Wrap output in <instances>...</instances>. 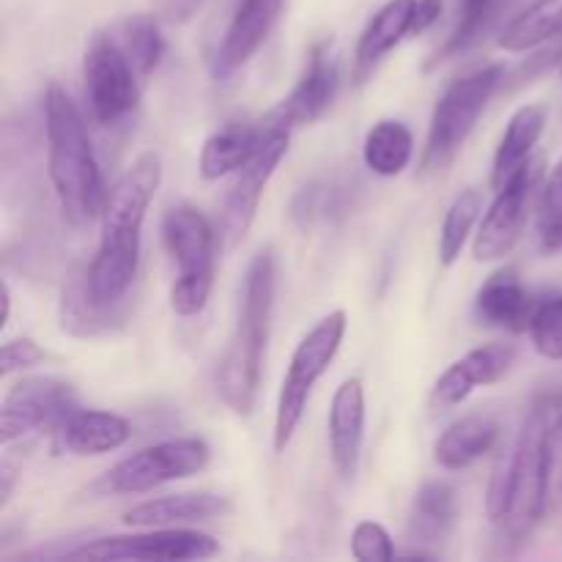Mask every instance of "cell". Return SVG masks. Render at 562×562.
<instances>
[{
	"label": "cell",
	"instance_id": "obj_1",
	"mask_svg": "<svg viewBox=\"0 0 562 562\" xmlns=\"http://www.w3.org/2000/svg\"><path fill=\"white\" fill-rule=\"evenodd\" d=\"M162 184V159L140 154L108 190L102 209V239L86 267L88 289L104 307H126L140 267V236L148 206Z\"/></svg>",
	"mask_w": 562,
	"mask_h": 562
},
{
	"label": "cell",
	"instance_id": "obj_2",
	"mask_svg": "<svg viewBox=\"0 0 562 562\" xmlns=\"http://www.w3.org/2000/svg\"><path fill=\"white\" fill-rule=\"evenodd\" d=\"M549 420V395L538 398L527 412L516 442L499 456L488 483L486 514L497 527V541L505 549L521 547L547 516V467H543V434Z\"/></svg>",
	"mask_w": 562,
	"mask_h": 562
},
{
	"label": "cell",
	"instance_id": "obj_3",
	"mask_svg": "<svg viewBox=\"0 0 562 562\" xmlns=\"http://www.w3.org/2000/svg\"><path fill=\"white\" fill-rule=\"evenodd\" d=\"M44 135H47V173L60 212L71 225H88L102 217L108 187L99 170L91 135L75 99L53 82L44 93Z\"/></svg>",
	"mask_w": 562,
	"mask_h": 562
},
{
	"label": "cell",
	"instance_id": "obj_4",
	"mask_svg": "<svg viewBox=\"0 0 562 562\" xmlns=\"http://www.w3.org/2000/svg\"><path fill=\"white\" fill-rule=\"evenodd\" d=\"M274 289H278V263H274V252L267 247L252 256L245 272L236 327L231 333L217 373L220 398L234 415L247 417L256 406L269 333H272Z\"/></svg>",
	"mask_w": 562,
	"mask_h": 562
},
{
	"label": "cell",
	"instance_id": "obj_5",
	"mask_svg": "<svg viewBox=\"0 0 562 562\" xmlns=\"http://www.w3.org/2000/svg\"><path fill=\"white\" fill-rule=\"evenodd\" d=\"M162 239L179 263V278L170 289V307L176 316H198L214 289L220 234L201 209L179 203L162 217Z\"/></svg>",
	"mask_w": 562,
	"mask_h": 562
},
{
	"label": "cell",
	"instance_id": "obj_6",
	"mask_svg": "<svg viewBox=\"0 0 562 562\" xmlns=\"http://www.w3.org/2000/svg\"><path fill=\"white\" fill-rule=\"evenodd\" d=\"M503 80L505 66L486 64L445 88V93L439 97L437 108L431 113L426 148H423L420 168L426 173L442 170L445 165L453 162V157L461 151L467 137L472 135L477 119L483 115L486 104L492 102L497 88L503 86Z\"/></svg>",
	"mask_w": 562,
	"mask_h": 562
},
{
	"label": "cell",
	"instance_id": "obj_7",
	"mask_svg": "<svg viewBox=\"0 0 562 562\" xmlns=\"http://www.w3.org/2000/svg\"><path fill=\"white\" fill-rule=\"evenodd\" d=\"M346 324H349L346 322V313L333 311L300 340V346L291 355L289 371H285L283 384H280L278 412H274V453H283L291 445V439H294L313 387H316L318 379L329 371L333 360L338 357L346 335Z\"/></svg>",
	"mask_w": 562,
	"mask_h": 562
},
{
	"label": "cell",
	"instance_id": "obj_8",
	"mask_svg": "<svg viewBox=\"0 0 562 562\" xmlns=\"http://www.w3.org/2000/svg\"><path fill=\"white\" fill-rule=\"evenodd\" d=\"M212 461V448L201 437H176L165 442L148 445L130 459L119 461L113 470L104 472L93 492L99 494H143L165 486V483L184 481L203 472Z\"/></svg>",
	"mask_w": 562,
	"mask_h": 562
},
{
	"label": "cell",
	"instance_id": "obj_9",
	"mask_svg": "<svg viewBox=\"0 0 562 562\" xmlns=\"http://www.w3.org/2000/svg\"><path fill=\"white\" fill-rule=\"evenodd\" d=\"M82 80H86V99L93 121L102 126L124 121L140 102L143 80L121 44L115 42L113 31L97 33L88 42Z\"/></svg>",
	"mask_w": 562,
	"mask_h": 562
},
{
	"label": "cell",
	"instance_id": "obj_10",
	"mask_svg": "<svg viewBox=\"0 0 562 562\" xmlns=\"http://www.w3.org/2000/svg\"><path fill=\"white\" fill-rule=\"evenodd\" d=\"M263 137L258 143L256 154L236 170V179L231 184L228 195H225L223 209H220V245L225 250H234L241 245V239L250 231L252 220H256L258 203H261L263 190H267L269 179L274 176L278 165L283 162L285 151H289L291 132L280 130V126L263 124Z\"/></svg>",
	"mask_w": 562,
	"mask_h": 562
},
{
	"label": "cell",
	"instance_id": "obj_11",
	"mask_svg": "<svg viewBox=\"0 0 562 562\" xmlns=\"http://www.w3.org/2000/svg\"><path fill=\"white\" fill-rule=\"evenodd\" d=\"M71 409L77 393L60 376H25L9 390L0 406V442L9 448L16 439L42 428H58Z\"/></svg>",
	"mask_w": 562,
	"mask_h": 562
},
{
	"label": "cell",
	"instance_id": "obj_12",
	"mask_svg": "<svg viewBox=\"0 0 562 562\" xmlns=\"http://www.w3.org/2000/svg\"><path fill=\"white\" fill-rule=\"evenodd\" d=\"M220 554L217 538L187 527H148L137 536H110L66 552L71 560H209Z\"/></svg>",
	"mask_w": 562,
	"mask_h": 562
},
{
	"label": "cell",
	"instance_id": "obj_13",
	"mask_svg": "<svg viewBox=\"0 0 562 562\" xmlns=\"http://www.w3.org/2000/svg\"><path fill=\"white\" fill-rule=\"evenodd\" d=\"M543 165L541 159H530L488 206L481 228H477L475 241H472V256L475 261H499L508 256L521 239L530 220L532 198H536L538 181H541Z\"/></svg>",
	"mask_w": 562,
	"mask_h": 562
},
{
	"label": "cell",
	"instance_id": "obj_14",
	"mask_svg": "<svg viewBox=\"0 0 562 562\" xmlns=\"http://www.w3.org/2000/svg\"><path fill=\"white\" fill-rule=\"evenodd\" d=\"M340 86V69L338 58H335V49L329 38L313 44L307 49L305 69H302L300 82L294 86V91L283 99L274 110H269L263 124L280 126V130L294 132L296 126L313 124L316 119H322L324 113L333 104L335 93Z\"/></svg>",
	"mask_w": 562,
	"mask_h": 562
},
{
	"label": "cell",
	"instance_id": "obj_15",
	"mask_svg": "<svg viewBox=\"0 0 562 562\" xmlns=\"http://www.w3.org/2000/svg\"><path fill=\"white\" fill-rule=\"evenodd\" d=\"M283 3L285 0H236L228 27L217 44V53L212 55L214 80H228L261 49L272 27L278 25Z\"/></svg>",
	"mask_w": 562,
	"mask_h": 562
},
{
	"label": "cell",
	"instance_id": "obj_16",
	"mask_svg": "<svg viewBox=\"0 0 562 562\" xmlns=\"http://www.w3.org/2000/svg\"><path fill=\"white\" fill-rule=\"evenodd\" d=\"M516 346L510 344H488L481 349H472L461 360H456L442 376L437 379L431 390V404L437 409H453L464 404L475 387L499 382L505 373L514 368Z\"/></svg>",
	"mask_w": 562,
	"mask_h": 562
},
{
	"label": "cell",
	"instance_id": "obj_17",
	"mask_svg": "<svg viewBox=\"0 0 562 562\" xmlns=\"http://www.w3.org/2000/svg\"><path fill=\"white\" fill-rule=\"evenodd\" d=\"M327 431L335 472L344 481H351L357 475V467H360L362 439H366V390H362V379L351 376L335 390Z\"/></svg>",
	"mask_w": 562,
	"mask_h": 562
},
{
	"label": "cell",
	"instance_id": "obj_18",
	"mask_svg": "<svg viewBox=\"0 0 562 562\" xmlns=\"http://www.w3.org/2000/svg\"><path fill=\"white\" fill-rule=\"evenodd\" d=\"M538 300L521 283L514 267L497 269L477 289L475 318L483 327L505 329V333H530Z\"/></svg>",
	"mask_w": 562,
	"mask_h": 562
},
{
	"label": "cell",
	"instance_id": "obj_19",
	"mask_svg": "<svg viewBox=\"0 0 562 562\" xmlns=\"http://www.w3.org/2000/svg\"><path fill=\"white\" fill-rule=\"evenodd\" d=\"M55 442L60 450L75 456H104L124 448L132 437L126 417L102 409H71L66 420L55 428Z\"/></svg>",
	"mask_w": 562,
	"mask_h": 562
},
{
	"label": "cell",
	"instance_id": "obj_20",
	"mask_svg": "<svg viewBox=\"0 0 562 562\" xmlns=\"http://www.w3.org/2000/svg\"><path fill=\"white\" fill-rule=\"evenodd\" d=\"M228 510V499L212 492L168 494V497L148 499V503H140L126 510L124 525L137 527V530H148V527H187L220 519Z\"/></svg>",
	"mask_w": 562,
	"mask_h": 562
},
{
	"label": "cell",
	"instance_id": "obj_21",
	"mask_svg": "<svg viewBox=\"0 0 562 562\" xmlns=\"http://www.w3.org/2000/svg\"><path fill=\"white\" fill-rule=\"evenodd\" d=\"M549 108L547 104H525L510 115L508 126H505L499 146L494 151V168H492V190H503L521 168L532 159V148L541 140L543 130H547Z\"/></svg>",
	"mask_w": 562,
	"mask_h": 562
},
{
	"label": "cell",
	"instance_id": "obj_22",
	"mask_svg": "<svg viewBox=\"0 0 562 562\" xmlns=\"http://www.w3.org/2000/svg\"><path fill=\"white\" fill-rule=\"evenodd\" d=\"M415 11L417 0H390V3H384L382 9L373 14V20L368 22L366 31H362L360 42H357L355 64L360 80L368 71H373V66H376L390 49H395L406 36H412Z\"/></svg>",
	"mask_w": 562,
	"mask_h": 562
},
{
	"label": "cell",
	"instance_id": "obj_23",
	"mask_svg": "<svg viewBox=\"0 0 562 562\" xmlns=\"http://www.w3.org/2000/svg\"><path fill=\"white\" fill-rule=\"evenodd\" d=\"M499 442V423L488 415H467L445 428L434 445V456L445 470H467Z\"/></svg>",
	"mask_w": 562,
	"mask_h": 562
},
{
	"label": "cell",
	"instance_id": "obj_24",
	"mask_svg": "<svg viewBox=\"0 0 562 562\" xmlns=\"http://www.w3.org/2000/svg\"><path fill=\"white\" fill-rule=\"evenodd\" d=\"M459 519V497L448 481L423 483L409 514V541L417 547H437L453 532Z\"/></svg>",
	"mask_w": 562,
	"mask_h": 562
},
{
	"label": "cell",
	"instance_id": "obj_25",
	"mask_svg": "<svg viewBox=\"0 0 562 562\" xmlns=\"http://www.w3.org/2000/svg\"><path fill=\"white\" fill-rule=\"evenodd\" d=\"M261 137V124H241V121H231L223 130L214 132V135L203 143L201 165H198L203 179L217 181L223 179V176L236 173V170L256 154Z\"/></svg>",
	"mask_w": 562,
	"mask_h": 562
},
{
	"label": "cell",
	"instance_id": "obj_26",
	"mask_svg": "<svg viewBox=\"0 0 562 562\" xmlns=\"http://www.w3.org/2000/svg\"><path fill=\"white\" fill-rule=\"evenodd\" d=\"M124 318V307H104L88 289L86 269L71 274L60 300V327L77 338H93Z\"/></svg>",
	"mask_w": 562,
	"mask_h": 562
},
{
	"label": "cell",
	"instance_id": "obj_27",
	"mask_svg": "<svg viewBox=\"0 0 562 562\" xmlns=\"http://www.w3.org/2000/svg\"><path fill=\"white\" fill-rule=\"evenodd\" d=\"M412 154H415V137L404 121L384 119L368 130L362 159H366L368 170H373L376 176H384V179L401 176L409 168Z\"/></svg>",
	"mask_w": 562,
	"mask_h": 562
},
{
	"label": "cell",
	"instance_id": "obj_28",
	"mask_svg": "<svg viewBox=\"0 0 562 562\" xmlns=\"http://www.w3.org/2000/svg\"><path fill=\"white\" fill-rule=\"evenodd\" d=\"M562 36V0H536L505 25L497 44L505 53H527Z\"/></svg>",
	"mask_w": 562,
	"mask_h": 562
},
{
	"label": "cell",
	"instance_id": "obj_29",
	"mask_svg": "<svg viewBox=\"0 0 562 562\" xmlns=\"http://www.w3.org/2000/svg\"><path fill=\"white\" fill-rule=\"evenodd\" d=\"M110 31L135 66L137 77L146 82L165 58V36L159 31V16L132 14Z\"/></svg>",
	"mask_w": 562,
	"mask_h": 562
},
{
	"label": "cell",
	"instance_id": "obj_30",
	"mask_svg": "<svg viewBox=\"0 0 562 562\" xmlns=\"http://www.w3.org/2000/svg\"><path fill=\"white\" fill-rule=\"evenodd\" d=\"M483 212V192L481 190H464L450 209L445 212L442 231H439V263L445 269L453 267L461 258L467 239H470L472 228H475L477 217Z\"/></svg>",
	"mask_w": 562,
	"mask_h": 562
},
{
	"label": "cell",
	"instance_id": "obj_31",
	"mask_svg": "<svg viewBox=\"0 0 562 562\" xmlns=\"http://www.w3.org/2000/svg\"><path fill=\"white\" fill-rule=\"evenodd\" d=\"M543 467H547V516H552L562 510V395H549Z\"/></svg>",
	"mask_w": 562,
	"mask_h": 562
},
{
	"label": "cell",
	"instance_id": "obj_32",
	"mask_svg": "<svg viewBox=\"0 0 562 562\" xmlns=\"http://www.w3.org/2000/svg\"><path fill=\"white\" fill-rule=\"evenodd\" d=\"M532 346L547 360H562V294L538 300L530 324Z\"/></svg>",
	"mask_w": 562,
	"mask_h": 562
},
{
	"label": "cell",
	"instance_id": "obj_33",
	"mask_svg": "<svg viewBox=\"0 0 562 562\" xmlns=\"http://www.w3.org/2000/svg\"><path fill=\"white\" fill-rule=\"evenodd\" d=\"M351 554L360 562H387L398 552H395L390 532L379 521L366 519L351 532Z\"/></svg>",
	"mask_w": 562,
	"mask_h": 562
},
{
	"label": "cell",
	"instance_id": "obj_34",
	"mask_svg": "<svg viewBox=\"0 0 562 562\" xmlns=\"http://www.w3.org/2000/svg\"><path fill=\"white\" fill-rule=\"evenodd\" d=\"M335 201H338V192L333 187H305L294 201V220L302 228H307L316 220L329 217L338 209Z\"/></svg>",
	"mask_w": 562,
	"mask_h": 562
},
{
	"label": "cell",
	"instance_id": "obj_35",
	"mask_svg": "<svg viewBox=\"0 0 562 562\" xmlns=\"http://www.w3.org/2000/svg\"><path fill=\"white\" fill-rule=\"evenodd\" d=\"M42 360H44V351L38 349L36 340L31 338L5 340L3 355H0V371H3V376H11V373L25 371V368L36 366V362Z\"/></svg>",
	"mask_w": 562,
	"mask_h": 562
},
{
	"label": "cell",
	"instance_id": "obj_36",
	"mask_svg": "<svg viewBox=\"0 0 562 562\" xmlns=\"http://www.w3.org/2000/svg\"><path fill=\"white\" fill-rule=\"evenodd\" d=\"M558 217H562V159L552 168L547 184L541 187V198H538V223Z\"/></svg>",
	"mask_w": 562,
	"mask_h": 562
},
{
	"label": "cell",
	"instance_id": "obj_37",
	"mask_svg": "<svg viewBox=\"0 0 562 562\" xmlns=\"http://www.w3.org/2000/svg\"><path fill=\"white\" fill-rule=\"evenodd\" d=\"M206 0H154L157 5V16L162 22H187L192 14H195Z\"/></svg>",
	"mask_w": 562,
	"mask_h": 562
},
{
	"label": "cell",
	"instance_id": "obj_38",
	"mask_svg": "<svg viewBox=\"0 0 562 562\" xmlns=\"http://www.w3.org/2000/svg\"><path fill=\"white\" fill-rule=\"evenodd\" d=\"M439 14H442V0H417L412 36H420V33H426L428 27L439 20Z\"/></svg>",
	"mask_w": 562,
	"mask_h": 562
},
{
	"label": "cell",
	"instance_id": "obj_39",
	"mask_svg": "<svg viewBox=\"0 0 562 562\" xmlns=\"http://www.w3.org/2000/svg\"><path fill=\"white\" fill-rule=\"evenodd\" d=\"M538 239H541L543 252H560L562 250V217L543 220V223H538Z\"/></svg>",
	"mask_w": 562,
	"mask_h": 562
},
{
	"label": "cell",
	"instance_id": "obj_40",
	"mask_svg": "<svg viewBox=\"0 0 562 562\" xmlns=\"http://www.w3.org/2000/svg\"><path fill=\"white\" fill-rule=\"evenodd\" d=\"M0 481H3V486H0V508H5L11 499V486H14V467L5 461L3 464V475H0Z\"/></svg>",
	"mask_w": 562,
	"mask_h": 562
},
{
	"label": "cell",
	"instance_id": "obj_41",
	"mask_svg": "<svg viewBox=\"0 0 562 562\" xmlns=\"http://www.w3.org/2000/svg\"><path fill=\"white\" fill-rule=\"evenodd\" d=\"M9 318H11V289H9V283L3 280V322H0V327L5 329Z\"/></svg>",
	"mask_w": 562,
	"mask_h": 562
},
{
	"label": "cell",
	"instance_id": "obj_42",
	"mask_svg": "<svg viewBox=\"0 0 562 562\" xmlns=\"http://www.w3.org/2000/svg\"><path fill=\"white\" fill-rule=\"evenodd\" d=\"M464 3H499V0H464Z\"/></svg>",
	"mask_w": 562,
	"mask_h": 562
},
{
	"label": "cell",
	"instance_id": "obj_43",
	"mask_svg": "<svg viewBox=\"0 0 562 562\" xmlns=\"http://www.w3.org/2000/svg\"><path fill=\"white\" fill-rule=\"evenodd\" d=\"M560 75H562V60H560Z\"/></svg>",
	"mask_w": 562,
	"mask_h": 562
}]
</instances>
